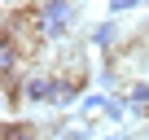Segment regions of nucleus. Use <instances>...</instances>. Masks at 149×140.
<instances>
[{
  "mask_svg": "<svg viewBox=\"0 0 149 140\" xmlns=\"http://www.w3.org/2000/svg\"><path fill=\"white\" fill-rule=\"evenodd\" d=\"M40 18H44V44H66L70 26L79 22V9L66 0H48V5H40Z\"/></svg>",
  "mask_w": 149,
  "mask_h": 140,
  "instance_id": "obj_1",
  "label": "nucleus"
},
{
  "mask_svg": "<svg viewBox=\"0 0 149 140\" xmlns=\"http://www.w3.org/2000/svg\"><path fill=\"white\" fill-rule=\"evenodd\" d=\"M145 40H149V22H145Z\"/></svg>",
  "mask_w": 149,
  "mask_h": 140,
  "instance_id": "obj_11",
  "label": "nucleus"
},
{
  "mask_svg": "<svg viewBox=\"0 0 149 140\" xmlns=\"http://www.w3.org/2000/svg\"><path fill=\"white\" fill-rule=\"evenodd\" d=\"M118 35H123V31H118L114 22H101V26H92V35H88V40H92V48H101V53H110V57H114V53L123 48V40H118Z\"/></svg>",
  "mask_w": 149,
  "mask_h": 140,
  "instance_id": "obj_3",
  "label": "nucleus"
},
{
  "mask_svg": "<svg viewBox=\"0 0 149 140\" xmlns=\"http://www.w3.org/2000/svg\"><path fill=\"white\" fill-rule=\"evenodd\" d=\"M40 136V127H31V123H13V118H5V131H0V140H35Z\"/></svg>",
  "mask_w": 149,
  "mask_h": 140,
  "instance_id": "obj_6",
  "label": "nucleus"
},
{
  "mask_svg": "<svg viewBox=\"0 0 149 140\" xmlns=\"http://www.w3.org/2000/svg\"><path fill=\"white\" fill-rule=\"evenodd\" d=\"M101 118H105V123H123V118H127V101H123V96H110V105H105Z\"/></svg>",
  "mask_w": 149,
  "mask_h": 140,
  "instance_id": "obj_8",
  "label": "nucleus"
},
{
  "mask_svg": "<svg viewBox=\"0 0 149 140\" xmlns=\"http://www.w3.org/2000/svg\"><path fill=\"white\" fill-rule=\"evenodd\" d=\"M123 101H127V110H132V114L149 118V83L132 79V83H127V92H123Z\"/></svg>",
  "mask_w": 149,
  "mask_h": 140,
  "instance_id": "obj_4",
  "label": "nucleus"
},
{
  "mask_svg": "<svg viewBox=\"0 0 149 140\" xmlns=\"http://www.w3.org/2000/svg\"><path fill=\"white\" fill-rule=\"evenodd\" d=\"M105 105H110V96H105V92H84V101H79V118L105 114Z\"/></svg>",
  "mask_w": 149,
  "mask_h": 140,
  "instance_id": "obj_7",
  "label": "nucleus"
},
{
  "mask_svg": "<svg viewBox=\"0 0 149 140\" xmlns=\"http://www.w3.org/2000/svg\"><path fill=\"white\" fill-rule=\"evenodd\" d=\"M127 9H136V0H110V13H114V18L127 13Z\"/></svg>",
  "mask_w": 149,
  "mask_h": 140,
  "instance_id": "obj_9",
  "label": "nucleus"
},
{
  "mask_svg": "<svg viewBox=\"0 0 149 140\" xmlns=\"http://www.w3.org/2000/svg\"><path fill=\"white\" fill-rule=\"evenodd\" d=\"M53 92H57V75H53V70H48V75L35 70V75L22 83V101L26 105H53Z\"/></svg>",
  "mask_w": 149,
  "mask_h": 140,
  "instance_id": "obj_2",
  "label": "nucleus"
},
{
  "mask_svg": "<svg viewBox=\"0 0 149 140\" xmlns=\"http://www.w3.org/2000/svg\"><path fill=\"white\" fill-rule=\"evenodd\" d=\"M53 136H57V140H88V136H92V123H88V118H66V123L53 127Z\"/></svg>",
  "mask_w": 149,
  "mask_h": 140,
  "instance_id": "obj_5",
  "label": "nucleus"
},
{
  "mask_svg": "<svg viewBox=\"0 0 149 140\" xmlns=\"http://www.w3.org/2000/svg\"><path fill=\"white\" fill-rule=\"evenodd\" d=\"M110 140H132V136H127V131H114V136H110Z\"/></svg>",
  "mask_w": 149,
  "mask_h": 140,
  "instance_id": "obj_10",
  "label": "nucleus"
}]
</instances>
